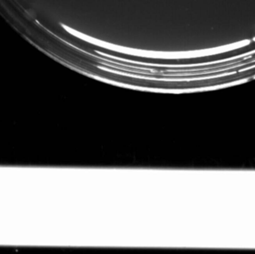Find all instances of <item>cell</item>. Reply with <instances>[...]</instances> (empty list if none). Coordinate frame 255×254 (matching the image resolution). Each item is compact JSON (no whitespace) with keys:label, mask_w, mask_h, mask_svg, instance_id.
<instances>
[{"label":"cell","mask_w":255,"mask_h":254,"mask_svg":"<svg viewBox=\"0 0 255 254\" xmlns=\"http://www.w3.org/2000/svg\"><path fill=\"white\" fill-rule=\"evenodd\" d=\"M25 16H26V17L28 19L33 20V19H35L37 18V13L36 11L32 8L27 9L25 11Z\"/></svg>","instance_id":"obj_1"}]
</instances>
